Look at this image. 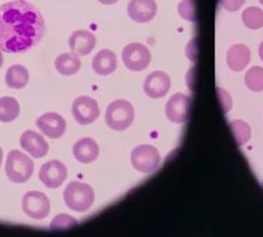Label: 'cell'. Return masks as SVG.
<instances>
[{"label":"cell","mask_w":263,"mask_h":237,"mask_svg":"<svg viewBox=\"0 0 263 237\" xmlns=\"http://www.w3.org/2000/svg\"><path fill=\"white\" fill-rule=\"evenodd\" d=\"M46 34L45 18L25 0L0 6V50L26 53L35 48Z\"/></svg>","instance_id":"obj_1"},{"label":"cell","mask_w":263,"mask_h":237,"mask_svg":"<svg viewBox=\"0 0 263 237\" xmlns=\"http://www.w3.org/2000/svg\"><path fill=\"white\" fill-rule=\"evenodd\" d=\"M63 199L68 208L75 212L83 213L93 206L95 193L90 185L81 181H72L63 192Z\"/></svg>","instance_id":"obj_2"},{"label":"cell","mask_w":263,"mask_h":237,"mask_svg":"<svg viewBox=\"0 0 263 237\" xmlns=\"http://www.w3.org/2000/svg\"><path fill=\"white\" fill-rule=\"evenodd\" d=\"M34 172V161L25 153L13 150L6 161V173L10 181L24 184L28 181Z\"/></svg>","instance_id":"obj_3"},{"label":"cell","mask_w":263,"mask_h":237,"mask_svg":"<svg viewBox=\"0 0 263 237\" xmlns=\"http://www.w3.org/2000/svg\"><path fill=\"white\" fill-rule=\"evenodd\" d=\"M135 117L134 107L130 102L118 99L109 103L106 107L105 122L114 131H124L133 123Z\"/></svg>","instance_id":"obj_4"},{"label":"cell","mask_w":263,"mask_h":237,"mask_svg":"<svg viewBox=\"0 0 263 237\" xmlns=\"http://www.w3.org/2000/svg\"><path fill=\"white\" fill-rule=\"evenodd\" d=\"M132 166L141 173H151L155 171L160 163L158 150L151 144H140L132 151Z\"/></svg>","instance_id":"obj_5"},{"label":"cell","mask_w":263,"mask_h":237,"mask_svg":"<svg viewBox=\"0 0 263 237\" xmlns=\"http://www.w3.org/2000/svg\"><path fill=\"white\" fill-rule=\"evenodd\" d=\"M23 210L30 218L42 221L49 216L51 203L45 193L30 191L23 198Z\"/></svg>","instance_id":"obj_6"},{"label":"cell","mask_w":263,"mask_h":237,"mask_svg":"<svg viewBox=\"0 0 263 237\" xmlns=\"http://www.w3.org/2000/svg\"><path fill=\"white\" fill-rule=\"evenodd\" d=\"M152 56L149 50L138 42L127 45L122 51V60L124 66L130 70L139 72L148 67Z\"/></svg>","instance_id":"obj_7"},{"label":"cell","mask_w":263,"mask_h":237,"mask_svg":"<svg viewBox=\"0 0 263 237\" xmlns=\"http://www.w3.org/2000/svg\"><path fill=\"white\" fill-rule=\"evenodd\" d=\"M72 113L79 124L86 125L98 119L100 110L95 99L89 96H79L73 102Z\"/></svg>","instance_id":"obj_8"},{"label":"cell","mask_w":263,"mask_h":237,"mask_svg":"<svg viewBox=\"0 0 263 237\" xmlns=\"http://www.w3.org/2000/svg\"><path fill=\"white\" fill-rule=\"evenodd\" d=\"M68 177V169L59 160H51L42 165L39 179L49 189L59 188Z\"/></svg>","instance_id":"obj_9"},{"label":"cell","mask_w":263,"mask_h":237,"mask_svg":"<svg viewBox=\"0 0 263 237\" xmlns=\"http://www.w3.org/2000/svg\"><path fill=\"white\" fill-rule=\"evenodd\" d=\"M192 99L190 96L177 93L173 95L165 105V114L174 123H184L190 116Z\"/></svg>","instance_id":"obj_10"},{"label":"cell","mask_w":263,"mask_h":237,"mask_svg":"<svg viewBox=\"0 0 263 237\" xmlns=\"http://www.w3.org/2000/svg\"><path fill=\"white\" fill-rule=\"evenodd\" d=\"M36 125L40 132L52 139L60 138L67 130V122L64 118L54 112H49L41 115L36 120Z\"/></svg>","instance_id":"obj_11"},{"label":"cell","mask_w":263,"mask_h":237,"mask_svg":"<svg viewBox=\"0 0 263 237\" xmlns=\"http://www.w3.org/2000/svg\"><path fill=\"white\" fill-rule=\"evenodd\" d=\"M171 89V78L162 71L151 73L143 84L145 94L151 98H161L167 94Z\"/></svg>","instance_id":"obj_12"},{"label":"cell","mask_w":263,"mask_h":237,"mask_svg":"<svg viewBox=\"0 0 263 237\" xmlns=\"http://www.w3.org/2000/svg\"><path fill=\"white\" fill-rule=\"evenodd\" d=\"M157 13L155 0H130L127 6V14L136 23L145 24L154 19Z\"/></svg>","instance_id":"obj_13"},{"label":"cell","mask_w":263,"mask_h":237,"mask_svg":"<svg viewBox=\"0 0 263 237\" xmlns=\"http://www.w3.org/2000/svg\"><path fill=\"white\" fill-rule=\"evenodd\" d=\"M20 145L34 158L45 157L49 152V144L42 135L28 130L20 137Z\"/></svg>","instance_id":"obj_14"},{"label":"cell","mask_w":263,"mask_h":237,"mask_svg":"<svg viewBox=\"0 0 263 237\" xmlns=\"http://www.w3.org/2000/svg\"><path fill=\"white\" fill-rule=\"evenodd\" d=\"M69 46L71 51L78 56L89 55L96 46V37L89 31L78 30L70 36Z\"/></svg>","instance_id":"obj_15"},{"label":"cell","mask_w":263,"mask_h":237,"mask_svg":"<svg viewBox=\"0 0 263 237\" xmlns=\"http://www.w3.org/2000/svg\"><path fill=\"white\" fill-rule=\"evenodd\" d=\"M73 155L81 163H91L99 156V145L90 137L79 139L73 147Z\"/></svg>","instance_id":"obj_16"},{"label":"cell","mask_w":263,"mask_h":237,"mask_svg":"<svg viewBox=\"0 0 263 237\" xmlns=\"http://www.w3.org/2000/svg\"><path fill=\"white\" fill-rule=\"evenodd\" d=\"M92 68L95 73L100 76H107L112 74L117 69L116 54L108 49L99 51L92 60Z\"/></svg>","instance_id":"obj_17"},{"label":"cell","mask_w":263,"mask_h":237,"mask_svg":"<svg viewBox=\"0 0 263 237\" xmlns=\"http://www.w3.org/2000/svg\"><path fill=\"white\" fill-rule=\"evenodd\" d=\"M251 59V51L245 45L232 46L227 54V62L231 70L240 72L245 70Z\"/></svg>","instance_id":"obj_18"},{"label":"cell","mask_w":263,"mask_h":237,"mask_svg":"<svg viewBox=\"0 0 263 237\" xmlns=\"http://www.w3.org/2000/svg\"><path fill=\"white\" fill-rule=\"evenodd\" d=\"M55 68L61 75L72 76L81 68V60L79 56L73 52L63 53L56 58Z\"/></svg>","instance_id":"obj_19"},{"label":"cell","mask_w":263,"mask_h":237,"mask_svg":"<svg viewBox=\"0 0 263 237\" xmlns=\"http://www.w3.org/2000/svg\"><path fill=\"white\" fill-rule=\"evenodd\" d=\"M29 71L21 64H13L6 74V83L9 88L20 90L26 88L29 82Z\"/></svg>","instance_id":"obj_20"},{"label":"cell","mask_w":263,"mask_h":237,"mask_svg":"<svg viewBox=\"0 0 263 237\" xmlns=\"http://www.w3.org/2000/svg\"><path fill=\"white\" fill-rule=\"evenodd\" d=\"M20 113L19 102L14 97H2L0 98V121L12 122Z\"/></svg>","instance_id":"obj_21"},{"label":"cell","mask_w":263,"mask_h":237,"mask_svg":"<svg viewBox=\"0 0 263 237\" xmlns=\"http://www.w3.org/2000/svg\"><path fill=\"white\" fill-rule=\"evenodd\" d=\"M231 132L238 145H243L251 139V127L243 120H235L230 123Z\"/></svg>","instance_id":"obj_22"},{"label":"cell","mask_w":263,"mask_h":237,"mask_svg":"<svg viewBox=\"0 0 263 237\" xmlns=\"http://www.w3.org/2000/svg\"><path fill=\"white\" fill-rule=\"evenodd\" d=\"M242 21L247 28L259 30L263 27V11L257 7H250L243 11Z\"/></svg>","instance_id":"obj_23"},{"label":"cell","mask_w":263,"mask_h":237,"mask_svg":"<svg viewBox=\"0 0 263 237\" xmlns=\"http://www.w3.org/2000/svg\"><path fill=\"white\" fill-rule=\"evenodd\" d=\"M246 84L253 92L263 91V68L252 67L246 74Z\"/></svg>","instance_id":"obj_24"},{"label":"cell","mask_w":263,"mask_h":237,"mask_svg":"<svg viewBox=\"0 0 263 237\" xmlns=\"http://www.w3.org/2000/svg\"><path fill=\"white\" fill-rule=\"evenodd\" d=\"M78 225V222L68 214H59L52 221L50 228L54 232L70 230Z\"/></svg>","instance_id":"obj_25"},{"label":"cell","mask_w":263,"mask_h":237,"mask_svg":"<svg viewBox=\"0 0 263 237\" xmlns=\"http://www.w3.org/2000/svg\"><path fill=\"white\" fill-rule=\"evenodd\" d=\"M179 14L185 20H195V6L193 0H183L178 7Z\"/></svg>","instance_id":"obj_26"},{"label":"cell","mask_w":263,"mask_h":237,"mask_svg":"<svg viewBox=\"0 0 263 237\" xmlns=\"http://www.w3.org/2000/svg\"><path fill=\"white\" fill-rule=\"evenodd\" d=\"M246 3V0H220V4L228 12H236Z\"/></svg>","instance_id":"obj_27"},{"label":"cell","mask_w":263,"mask_h":237,"mask_svg":"<svg viewBox=\"0 0 263 237\" xmlns=\"http://www.w3.org/2000/svg\"><path fill=\"white\" fill-rule=\"evenodd\" d=\"M99 3H101L102 5H105V6H109V5H114L116 4L118 0H98Z\"/></svg>","instance_id":"obj_28"},{"label":"cell","mask_w":263,"mask_h":237,"mask_svg":"<svg viewBox=\"0 0 263 237\" xmlns=\"http://www.w3.org/2000/svg\"><path fill=\"white\" fill-rule=\"evenodd\" d=\"M258 52H259V57H260V58H261V60L263 61V41L261 42L260 46H259V50H258Z\"/></svg>","instance_id":"obj_29"},{"label":"cell","mask_w":263,"mask_h":237,"mask_svg":"<svg viewBox=\"0 0 263 237\" xmlns=\"http://www.w3.org/2000/svg\"><path fill=\"white\" fill-rule=\"evenodd\" d=\"M3 64H4V55H3L2 50H0V68L3 67Z\"/></svg>","instance_id":"obj_30"},{"label":"cell","mask_w":263,"mask_h":237,"mask_svg":"<svg viewBox=\"0 0 263 237\" xmlns=\"http://www.w3.org/2000/svg\"><path fill=\"white\" fill-rule=\"evenodd\" d=\"M3 158H4V152H3V150H2V148H0V167H2Z\"/></svg>","instance_id":"obj_31"},{"label":"cell","mask_w":263,"mask_h":237,"mask_svg":"<svg viewBox=\"0 0 263 237\" xmlns=\"http://www.w3.org/2000/svg\"><path fill=\"white\" fill-rule=\"evenodd\" d=\"M259 3H260L262 6H263V0H259Z\"/></svg>","instance_id":"obj_32"}]
</instances>
